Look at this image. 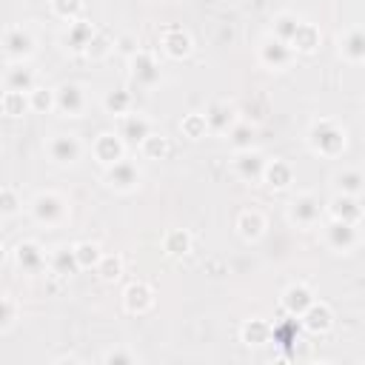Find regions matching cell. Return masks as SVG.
I'll list each match as a JSON object with an SVG mask.
<instances>
[{"instance_id": "d590c367", "label": "cell", "mask_w": 365, "mask_h": 365, "mask_svg": "<svg viewBox=\"0 0 365 365\" xmlns=\"http://www.w3.org/2000/svg\"><path fill=\"white\" fill-rule=\"evenodd\" d=\"M103 106H106L108 114L123 117V114L131 111V91H125V88H114V91H108V94L103 97Z\"/></svg>"}, {"instance_id": "ffe728a7", "label": "cell", "mask_w": 365, "mask_h": 365, "mask_svg": "<svg viewBox=\"0 0 365 365\" xmlns=\"http://www.w3.org/2000/svg\"><path fill=\"white\" fill-rule=\"evenodd\" d=\"M234 123H237V114H234V108H231L228 103L214 100V103L205 108V125H208V131H214V134H225Z\"/></svg>"}, {"instance_id": "52a82bcc", "label": "cell", "mask_w": 365, "mask_h": 365, "mask_svg": "<svg viewBox=\"0 0 365 365\" xmlns=\"http://www.w3.org/2000/svg\"><path fill=\"white\" fill-rule=\"evenodd\" d=\"M325 237V245L331 251H351L356 242H359V225L354 222H342V220H331L322 231Z\"/></svg>"}, {"instance_id": "d4e9b609", "label": "cell", "mask_w": 365, "mask_h": 365, "mask_svg": "<svg viewBox=\"0 0 365 365\" xmlns=\"http://www.w3.org/2000/svg\"><path fill=\"white\" fill-rule=\"evenodd\" d=\"M339 54L348 60V63H362L365 60V34L359 26L348 29L342 37H339Z\"/></svg>"}, {"instance_id": "9a60e30c", "label": "cell", "mask_w": 365, "mask_h": 365, "mask_svg": "<svg viewBox=\"0 0 365 365\" xmlns=\"http://www.w3.org/2000/svg\"><path fill=\"white\" fill-rule=\"evenodd\" d=\"M151 131H154V123L145 114H140V111H128V114L120 117V137H123V143H137L140 145Z\"/></svg>"}, {"instance_id": "cb8c5ba5", "label": "cell", "mask_w": 365, "mask_h": 365, "mask_svg": "<svg viewBox=\"0 0 365 365\" xmlns=\"http://www.w3.org/2000/svg\"><path fill=\"white\" fill-rule=\"evenodd\" d=\"M94 31H97L94 23H88V20H83V17L71 20V23H68V31H66V43H68V48L77 51V54H86L88 43H91V37H94Z\"/></svg>"}, {"instance_id": "e575fe53", "label": "cell", "mask_w": 365, "mask_h": 365, "mask_svg": "<svg viewBox=\"0 0 365 365\" xmlns=\"http://www.w3.org/2000/svg\"><path fill=\"white\" fill-rule=\"evenodd\" d=\"M299 20H302V17H297V14H291V11H279V14L274 17L271 37H277V40H282V43H291V37H294Z\"/></svg>"}, {"instance_id": "1f68e13d", "label": "cell", "mask_w": 365, "mask_h": 365, "mask_svg": "<svg viewBox=\"0 0 365 365\" xmlns=\"http://www.w3.org/2000/svg\"><path fill=\"white\" fill-rule=\"evenodd\" d=\"M362 171L359 168H345L334 177V185H336V194H351V197H359L362 194Z\"/></svg>"}, {"instance_id": "7c38bea8", "label": "cell", "mask_w": 365, "mask_h": 365, "mask_svg": "<svg viewBox=\"0 0 365 365\" xmlns=\"http://www.w3.org/2000/svg\"><path fill=\"white\" fill-rule=\"evenodd\" d=\"M297 319H299V325H302L305 331H311V334H325V331L334 325V311H331L328 302L314 299Z\"/></svg>"}, {"instance_id": "f546056e", "label": "cell", "mask_w": 365, "mask_h": 365, "mask_svg": "<svg viewBox=\"0 0 365 365\" xmlns=\"http://www.w3.org/2000/svg\"><path fill=\"white\" fill-rule=\"evenodd\" d=\"M163 251H165L168 257H182V254H188V251H191V234L182 231V228L165 231V237H163Z\"/></svg>"}, {"instance_id": "603a6c76", "label": "cell", "mask_w": 365, "mask_h": 365, "mask_svg": "<svg viewBox=\"0 0 365 365\" xmlns=\"http://www.w3.org/2000/svg\"><path fill=\"white\" fill-rule=\"evenodd\" d=\"M265 228H268V222H265L262 211H257V208H245V211H240V217H237V231H240L242 240L257 242V240L265 234Z\"/></svg>"}, {"instance_id": "f6af8a7d", "label": "cell", "mask_w": 365, "mask_h": 365, "mask_svg": "<svg viewBox=\"0 0 365 365\" xmlns=\"http://www.w3.org/2000/svg\"><path fill=\"white\" fill-rule=\"evenodd\" d=\"M3 259H6V248L0 245V265H3Z\"/></svg>"}, {"instance_id": "2e32d148", "label": "cell", "mask_w": 365, "mask_h": 365, "mask_svg": "<svg viewBox=\"0 0 365 365\" xmlns=\"http://www.w3.org/2000/svg\"><path fill=\"white\" fill-rule=\"evenodd\" d=\"M91 154H94V160L100 163V165H111V163H117L120 157H125V143H123V137L120 134H100L94 143H91Z\"/></svg>"}, {"instance_id": "e0dca14e", "label": "cell", "mask_w": 365, "mask_h": 365, "mask_svg": "<svg viewBox=\"0 0 365 365\" xmlns=\"http://www.w3.org/2000/svg\"><path fill=\"white\" fill-rule=\"evenodd\" d=\"M262 168H265V157L254 148H245V151H237L234 157V171L240 180L245 182H254V180H262Z\"/></svg>"}, {"instance_id": "44dd1931", "label": "cell", "mask_w": 365, "mask_h": 365, "mask_svg": "<svg viewBox=\"0 0 365 365\" xmlns=\"http://www.w3.org/2000/svg\"><path fill=\"white\" fill-rule=\"evenodd\" d=\"M319 40H322L319 29L314 23H308V20H299V26H297V31H294L288 46H291L294 54H311V51H317Z\"/></svg>"}, {"instance_id": "7402d4cb", "label": "cell", "mask_w": 365, "mask_h": 365, "mask_svg": "<svg viewBox=\"0 0 365 365\" xmlns=\"http://www.w3.org/2000/svg\"><path fill=\"white\" fill-rule=\"evenodd\" d=\"M262 182L274 191H282L294 182V168L285 163V160H265V168H262Z\"/></svg>"}, {"instance_id": "7bdbcfd3", "label": "cell", "mask_w": 365, "mask_h": 365, "mask_svg": "<svg viewBox=\"0 0 365 365\" xmlns=\"http://www.w3.org/2000/svg\"><path fill=\"white\" fill-rule=\"evenodd\" d=\"M17 317V302L9 294H0V331H6Z\"/></svg>"}, {"instance_id": "5b68a950", "label": "cell", "mask_w": 365, "mask_h": 365, "mask_svg": "<svg viewBox=\"0 0 365 365\" xmlns=\"http://www.w3.org/2000/svg\"><path fill=\"white\" fill-rule=\"evenodd\" d=\"M140 165L128 157H120L117 163L106 165V182L114 188V191H134L140 185Z\"/></svg>"}, {"instance_id": "6da1fadb", "label": "cell", "mask_w": 365, "mask_h": 365, "mask_svg": "<svg viewBox=\"0 0 365 365\" xmlns=\"http://www.w3.org/2000/svg\"><path fill=\"white\" fill-rule=\"evenodd\" d=\"M308 145H311V151H317L322 157H339L345 148V128L336 120L319 117L308 128Z\"/></svg>"}, {"instance_id": "3957f363", "label": "cell", "mask_w": 365, "mask_h": 365, "mask_svg": "<svg viewBox=\"0 0 365 365\" xmlns=\"http://www.w3.org/2000/svg\"><path fill=\"white\" fill-rule=\"evenodd\" d=\"M0 48H3V54H6L11 63H23V60H29L31 51H34V37H31L29 29H23V26H11V29L3 31V37H0Z\"/></svg>"}, {"instance_id": "ac0fdd59", "label": "cell", "mask_w": 365, "mask_h": 365, "mask_svg": "<svg viewBox=\"0 0 365 365\" xmlns=\"http://www.w3.org/2000/svg\"><path fill=\"white\" fill-rule=\"evenodd\" d=\"M123 302H125V308H128L131 314H145V311L154 308V288H151L148 282L137 279V282H131V285L123 291Z\"/></svg>"}, {"instance_id": "277c9868", "label": "cell", "mask_w": 365, "mask_h": 365, "mask_svg": "<svg viewBox=\"0 0 365 365\" xmlns=\"http://www.w3.org/2000/svg\"><path fill=\"white\" fill-rule=\"evenodd\" d=\"M128 68H131V77L140 88H154L160 83V63L154 60V54L148 48H137L134 54H128Z\"/></svg>"}, {"instance_id": "484cf974", "label": "cell", "mask_w": 365, "mask_h": 365, "mask_svg": "<svg viewBox=\"0 0 365 365\" xmlns=\"http://www.w3.org/2000/svg\"><path fill=\"white\" fill-rule=\"evenodd\" d=\"M3 83H6V88H11V91H31L34 88V71L31 68H26L23 63H14L6 74H3Z\"/></svg>"}, {"instance_id": "7a4b0ae2", "label": "cell", "mask_w": 365, "mask_h": 365, "mask_svg": "<svg viewBox=\"0 0 365 365\" xmlns=\"http://www.w3.org/2000/svg\"><path fill=\"white\" fill-rule=\"evenodd\" d=\"M29 211H31V217L40 225H48V228H57V225H63L68 220V202L57 191H40V194H34V200L29 202Z\"/></svg>"}, {"instance_id": "f35d334b", "label": "cell", "mask_w": 365, "mask_h": 365, "mask_svg": "<svg viewBox=\"0 0 365 365\" xmlns=\"http://www.w3.org/2000/svg\"><path fill=\"white\" fill-rule=\"evenodd\" d=\"M29 108H31V111H43V114L51 111V108H54V91L34 86V88L29 91Z\"/></svg>"}, {"instance_id": "9c48e42d", "label": "cell", "mask_w": 365, "mask_h": 365, "mask_svg": "<svg viewBox=\"0 0 365 365\" xmlns=\"http://www.w3.org/2000/svg\"><path fill=\"white\" fill-rule=\"evenodd\" d=\"M54 108L66 117H80L86 108V91L77 83H63L60 88H54Z\"/></svg>"}, {"instance_id": "ab89813d", "label": "cell", "mask_w": 365, "mask_h": 365, "mask_svg": "<svg viewBox=\"0 0 365 365\" xmlns=\"http://www.w3.org/2000/svg\"><path fill=\"white\" fill-rule=\"evenodd\" d=\"M48 3H51V11L66 23H71L83 14V0H48Z\"/></svg>"}, {"instance_id": "30bf717a", "label": "cell", "mask_w": 365, "mask_h": 365, "mask_svg": "<svg viewBox=\"0 0 365 365\" xmlns=\"http://www.w3.org/2000/svg\"><path fill=\"white\" fill-rule=\"evenodd\" d=\"M14 262H17V268L26 271V274H40V271L48 265V257H46V251L40 248V242L23 240V242L14 245Z\"/></svg>"}, {"instance_id": "8fae6325", "label": "cell", "mask_w": 365, "mask_h": 365, "mask_svg": "<svg viewBox=\"0 0 365 365\" xmlns=\"http://www.w3.org/2000/svg\"><path fill=\"white\" fill-rule=\"evenodd\" d=\"M160 46H163V51L171 57V60H182V57H188L191 54V34L182 29V26H165L163 31H160Z\"/></svg>"}, {"instance_id": "4fadbf2b", "label": "cell", "mask_w": 365, "mask_h": 365, "mask_svg": "<svg viewBox=\"0 0 365 365\" xmlns=\"http://www.w3.org/2000/svg\"><path fill=\"white\" fill-rule=\"evenodd\" d=\"M46 151H48V157H51L57 165H68V163H74V160L80 157L83 145H80V140H77L74 134H54V137L46 143Z\"/></svg>"}, {"instance_id": "8d00e7d4", "label": "cell", "mask_w": 365, "mask_h": 365, "mask_svg": "<svg viewBox=\"0 0 365 365\" xmlns=\"http://www.w3.org/2000/svg\"><path fill=\"white\" fill-rule=\"evenodd\" d=\"M94 271L100 274L103 282H114V279H120V274H123V257H120V254H103L100 262L94 265Z\"/></svg>"}, {"instance_id": "5bb4252c", "label": "cell", "mask_w": 365, "mask_h": 365, "mask_svg": "<svg viewBox=\"0 0 365 365\" xmlns=\"http://www.w3.org/2000/svg\"><path fill=\"white\" fill-rule=\"evenodd\" d=\"M325 211L331 220H342V222H354V225H359V220H362V202H359V197H351V194H334L331 202L325 205Z\"/></svg>"}, {"instance_id": "b9f144b4", "label": "cell", "mask_w": 365, "mask_h": 365, "mask_svg": "<svg viewBox=\"0 0 365 365\" xmlns=\"http://www.w3.org/2000/svg\"><path fill=\"white\" fill-rule=\"evenodd\" d=\"M111 48H114V40H111L108 34H103V31H94V37H91V43H88L86 54H88V57H106Z\"/></svg>"}, {"instance_id": "4316f807", "label": "cell", "mask_w": 365, "mask_h": 365, "mask_svg": "<svg viewBox=\"0 0 365 365\" xmlns=\"http://www.w3.org/2000/svg\"><path fill=\"white\" fill-rule=\"evenodd\" d=\"M225 134H228V143H231L234 151H245V148L254 145V134H257V128H254L248 120H240V117H237V123H234Z\"/></svg>"}, {"instance_id": "f1b7e54d", "label": "cell", "mask_w": 365, "mask_h": 365, "mask_svg": "<svg viewBox=\"0 0 365 365\" xmlns=\"http://www.w3.org/2000/svg\"><path fill=\"white\" fill-rule=\"evenodd\" d=\"M0 108H3L6 117H23L26 111H31V108H29V94H26V91H11V88H6V91L0 94Z\"/></svg>"}, {"instance_id": "ee69618b", "label": "cell", "mask_w": 365, "mask_h": 365, "mask_svg": "<svg viewBox=\"0 0 365 365\" xmlns=\"http://www.w3.org/2000/svg\"><path fill=\"white\" fill-rule=\"evenodd\" d=\"M103 362H137V354H131V351H108L106 356H103Z\"/></svg>"}, {"instance_id": "d6a6232c", "label": "cell", "mask_w": 365, "mask_h": 365, "mask_svg": "<svg viewBox=\"0 0 365 365\" xmlns=\"http://www.w3.org/2000/svg\"><path fill=\"white\" fill-rule=\"evenodd\" d=\"M240 334H242V342L245 345H265V342H271V322H265V319H248Z\"/></svg>"}, {"instance_id": "836d02e7", "label": "cell", "mask_w": 365, "mask_h": 365, "mask_svg": "<svg viewBox=\"0 0 365 365\" xmlns=\"http://www.w3.org/2000/svg\"><path fill=\"white\" fill-rule=\"evenodd\" d=\"M48 265H51V271H54V274H60V277H68V274L80 271V268H77V259H74L71 245H60V248L48 257Z\"/></svg>"}, {"instance_id": "ba28073f", "label": "cell", "mask_w": 365, "mask_h": 365, "mask_svg": "<svg viewBox=\"0 0 365 365\" xmlns=\"http://www.w3.org/2000/svg\"><path fill=\"white\" fill-rule=\"evenodd\" d=\"M291 60H294V51H291L288 43H282V40H277V37H271V34L262 40V46H259V63H262L265 68L282 71V68L291 66Z\"/></svg>"}, {"instance_id": "60d3db41", "label": "cell", "mask_w": 365, "mask_h": 365, "mask_svg": "<svg viewBox=\"0 0 365 365\" xmlns=\"http://www.w3.org/2000/svg\"><path fill=\"white\" fill-rule=\"evenodd\" d=\"M20 194L14 191V188H9V185H3L0 188V214L3 217H11V214H17L20 211Z\"/></svg>"}, {"instance_id": "d6986e66", "label": "cell", "mask_w": 365, "mask_h": 365, "mask_svg": "<svg viewBox=\"0 0 365 365\" xmlns=\"http://www.w3.org/2000/svg\"><path fill=\"white\" fill-rule=\"evenodd\" d=\"M314 299H317L314 291H311L308 285H302V282H294V285H288V288L282 291V308H285L288 317H299Z\"/></svg>"}, {"instance_id": "83f0119b", "label": "cell", "mask_w": 365, "mask_h": 365, "mask_svg": "<svg viewBox=\"0 0 365 365\" xmlns=\"http://www.w3.org/2000/svg\"><path fill=\"white\" fill-rule=\"evenodd\" d=\"M140 151H143V157H148V160H165V157L171 154V140H168L165 134H160V131H151V134L140 143Z\"/></svg>"}, {"instance_id": "74e56055", "label": "cell", "mask_w": 365, "mask_h": 365, "mask_svg": "<svg viewBox=\"0 0 365 365\" xmlns=\"http://www.w3.org/2000/svg\"><path fill=\"white\" fill-rule=\"evenodd\" d=\"M180 128H182V134H185L188 140H200V137H205V131H208V125H205V114H197V111L185 114L182 123H180Z\"/></svg>"}, {"instance_id": "4dcf8cb0", "label": "cell", "mask_w": 365, "mask_h": 365, "mask_svg": "<svg viewBox=\"0 0 365 365\" xmlns=\"http://www.w3.org/2000/svg\"><path fill=\"white\" fill-rule=\"evenodd\" d=\"M71 251H74V259H77V268H80V271L94 268V265L100 262V257H103L100 245H97V242H91V240L74 242V245H71Z\"/></svg>"}, {"instance_id": "8992f818", "label": "cell", "mask_w": 365, "mask_h": 365, "mask_svg": "<svg viewBox=\"0 0 365 365\" xmlns=\"http://www.w3.org/2000/svg\"><path fill=\"white\" fill-rule=\"evenodd\" d=\"M322 211L325 205L314 197V194H299L291 205H288V220L299 228H314L319 220H322Z\"/></svg>"}]
</instances>
